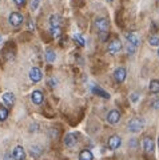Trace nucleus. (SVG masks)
Here are the masks:
<instances>
[{
    "label": "nucleus",
    "instance_id": "nucleus-1",
    "mask_svg": "<svg viewBox=\"0 0 159 160\" xmlns=\"http://www.w3.org/2000/svg\"><path fill=\"white\" fill-rule=\"evenodd\" d=\"M143 127H145V122H143L141 118H134L128 122V131H131L134 133L141 132Z\"/></svg>",
    "mask_w": 159,
    "mask_h": 160
},
{
    "label": "nucleus",
    "instance_id": "nucleus-2",
    "mask_svg": "<svg viewBox=\"0 0 159 160\" xmlns=\"http://www.w3.org/2000/svg\"><path fill=\"white\" fill-rule=\"evenodd\" d=\"M95 27L99 31V33H108V29H110V23L106 18H98L95 20Z\"/></svg>",
    "mask_w": 159,
    "mask_h": 160
},
{
    "label": "nucleus",
    "instance_id": "nucleus-3",
    "mask_svg": "<svg viewBox=\"0 0 159 160\" xmlns=\"http://www.w3.org/2000/svg\"><path fill=\"white\" fill-rule=\"evenodd\" d=\"M23 15L20 12H11L8 16V22L12 27H19L23 24Z\"/></svg>",
    "mask_w": 159,
    "mask_h": 160
},
{
    "label": "nucleus",
    "instance_id": "nucleus-4",
    "mask_svg": "<svg viewBox=\"0 0 159 160\" xmlns=\"http://www.w3.org/2000/svg\"><path fill=\"white\" fill-rule=\"evenodd\" d=\"M28 76H29V79H31V82L39 83L43 79V72H42V69L39 67H32L31 69H29Z\"/></svg>",
    "mask_w": 159,
    "mask_h": 160
},
{
    "label": "nucleus",
    "instance_id": "nucleus-5",
    "mask_svg": "<svg viewBox=\"0 0 159 160\" xmlns=\"http://www.w3.org/2000/svg\"><path fill=\"white\" fill-rule=\"evenodd\" d=\"M127 78V71L125 67H118L115 71H114V79H115L116 83H123Z\"/></svg>",
    "mask_w": 159,
    "mask_h": 160
},
{
    "label": "nucleus",
    "instance_id": "nucleus-6",
    "mask_svg": "<svg viewBox=\"0 0 159 160\" xmlns=\"http://www.w3.org/2000/svg\"><path fill=\"white\" fill-rule=\"evenodd\" d=\"M121 144H122V139H121V136H118V135H112L111 138H108L107 146H108V148H110L111 151L118 149L119 147H121Z\"/></svg>",
    "mask_w": 159,
    "mask_h": 160
},
{
    "label": "nucleus",
    "instance_id": "nucleus-7",
    "mask_svg": "<svg viewBox=\"0 0 159 160\" xmlns=\"http://www.w3.org/2000/svg\"><path fill=\"white\" fill-rule=\"evenodd\" d=\"M121 49H122V43H121V40H112V42L108 44V47H107V51L110 55H116L121 52Z\"/></svg>",
    "mask_w": 159,
    "mask_h": 160
},
{
    "label": "nucleus",
    "instance_id": "nucleus-8",
    "mask_svg": "<svg viewBox=\"0 0 159 160\" xmlns=\"http://www.w3.org/2000/svg\"><path fill=\"white\" fill-rule=\"evenodd\" d=\"M78 144V139L75 133H67L64 136V146L68 148H74Z\"/></svg>",
    "mask_w": 159,
    "mask_h": 160
},
{
    "label": "nucleus",
    "instance_id": "nucleus-9",
    "mask_svg": "<svg viewBox=\"0 0 159 160\" xmlns=\"http://www.w3.org/2000/svg\"><path fill=\"white\" fill-rule=\"evenodd\" d=\"M12 158L13 160H26V151L22 146H16L12 151Z\"/></svg>",
    "mask_w": 159,
    "mask_h": 160
},
{
    "label": "nucleus",
    "instance_id": "nucleus-10",
    "mask_svg": "<svg viewBox=\"0 0 159 160\" xmlns=\"http://www.w3.org/2000/svg\"><path fill=\"white\" fill-rule=\"evenodd\" d=\"M126 40H127V43L132 44L134 47H138L139 44H141V39H139V36L135 32H127L126 33Z\"/></svg>",
    "mask_w": 159,
    "mask_h": 160
},
{
    "label": "nucleus",
    "instance_id": "nucleus-11",
    "mask_svg": "<svg viewBox=\"0 0 159 160\" xmlns=\"http://www.w3.org/2000/svg\"><path fill=\"white\" fill-rule=\"evenodd\" d=\"M2 99H3V103L6 104L7 107H12L13 104H15V102H16V99H15V95L12 92H4Z\"/></svg>",
    "mask_w": 159,
    "mask_h": 160
},
{
    "label": "nucleus",
    "instance_id": "nucleus-12",
    "mask_svg": "<svg viewBox=\"0 0 159 160\" xmlns=\"http://www.w3.org/2000/svg\"><path fill=\"white\" fill-rule=\"evenodd\" d=\"M119 120H121V113H119V111H116V109H112V111L108 112L107 122L110 124H116V123H119Z\"/></svg>",
    "mask_w": 159,
    "mask_h": 160
},
{
    "label": "nucleus",
    "instance_id": "nucleus-13",
    "mask_svg": "<svg viewBox=\"0 0 159 160\" xmlns=\"http://www.w3.org/2000/svg\"><path fill=\"white\" fill-rule=\"evenodd\" d=\"M31 100L33 104H36V106H40V104L43 103L44 100V96H43V92L39 91V89H36V91H33L31 93Z\"/></svg>",
    "mask_w": 159,
    "mask_h": 160
},
{
    "label": "nucleus",
    "instance_id": "nucleus-14",
    "mask_svg": "<svg viewBox=\"0 0 159 160\" xmlns=\"http://www.w3.org/2000/svg\"><path fill=\"white\" fill-rule=\"evenodd\" d=\"M143 148H145L146 152H152L154 151V140L151 138L146 136L145 139H143V143H142Z\"/></svg>",
    "mask_w": 159,
    "mask_h": 160
},
{
    "label": "nucleus",
    "instance_id": "nucleus-15",
    "mask_svg": "<svg viewBox=\"0 0 159 160\" xmlns=\"http://www.w3.org/2000/svg\"><path fill=\"white\" fill-rule=\"evenodd\" d=\"M91 91L95 93V95H98V96H100V98H103V99H110L111 98V95L108 93V92H106L104 89H102L100 87H96V86H94L92 88H91Z\"/></svg>",
    "mask_w": 159,
    "mask_h": 160
},
{
    "label": "nucleus",
    "instance_id": "nucleus-16",
    "mask_svg": "<svg viewBox=\"0 0 159 160\" xmlns=\"http://www.w3.org/2000/svg\"><path fill=\"white\" fill-rule=\"evenodd\" d=\"M49 24H51V27H60L62 16L58 13H52L51 16H49Z\"/></svg>",
    "mask_w": 159,
    "mask_h": 160
},
{
    "label": "nucleus",
    "instance_id": "nucleus-17",
    "mask_svg": "<svg viewBox=\"0 0 159 160\" xmlns=\"http://www.w3.org/2000/svg\"><path fill=\"white\" fill-rule=\"evenodd\" d=\"M43 153V149L40 146H32L31 149H29V155L33 158V159H38L40 158V155Z\"/></svg>",
    "mask_w": 159,
    "mask_h": 160
},
{
    "label": "nucleus",
    "instance_id": "nucleus-18",
    "mask_svg": "<svg viewBox=\"0 0 159 160\" xmlns=\"http://www.w3.org/2000/svg\"><path fill=\"white\" fill-rule=\"evenodd\" d=\"M79 160H94V155L90 149H83L79 153Z\"/></svg>",
    "mask_w": 159,
    "mask_h": 160
},
{
    "label": "nucleus",
    "instance_id": "nucleus-19",
    "mask_svg": "<svg viewBox=\"0 0 159 160\" xmlns=\"http://www.w3.org/2000/svg\"><path fill=\"white\" fill-rule=\"evenodd\" d=\"M151 93H159V80L154 79L150 82V87H148Z\"/></svg>",
    "mask_w": 159,
    "mask_h": 160
},
{
    "label": "nucleus",
    "instance_id": "nucleus-20",
    "mask_svg": "<svg viewBox=\"0 0 159 160\" xmlns=\"http://www.w3.org/2000/svg\"><path fill=\"white\" fill-rule=\"evenodd\" d=\"M46 60L48 63H54L56 60V53L54 49H47L46 51Z\"/></svg>",
    "mask_w": 159,
    "mask_h": 160
},
{
    "label": "nucleus",
    "instance_id": "nucleus-21",
    "mask_svg": "<svg viewBox=\"0 0 159 160\" xmlns=\"http://www.w3.org/2000/svg\"><path fill=\"white\" fill-rule=\"evenodd\" d=\"M49 32H51L52 38L58 39V38H60V36H62V33H63V29H62L60 27H51V29H49Z\"/></svg>",
    "mask_w": 159,
    "mask_h": 160
},
{
    "label": "nucleus",
    "instance_id": "nucleus-22",
    "mask_svg": "<svg viewBox=\"0 0 159 160\" xmlns=\"http://www.w3.org/2000/svg\"><path fill=\"white\" fill-rule=\"evenodd\" d=\"M148 44H150L151 47H158L159 46V36H156V35L150 36L148 38Z\"/></svg>",
    "mask_w": 159,
    "mask_h": 160
},
{
    "label": "nucleus",
    "instance_id": "nucleus-23",
    "mask_svg": "<svg viewBox=\"0 0 159 160\" xmlns=\"http://www.w3.org/2000/svg\"><path fill=\"white\" fill-rule=\"evenodd\" d=\"M72 39L74 40H75V42L79 44V46H84V44H86V40H84V38L82 36V35L80 33H75V35H74V36H72Z\"/></svg>",
    "mask_w": 159,
    "mask_h": 160
},
{
    "label": "nucleus",
    "instance_id": "nucleus-24",
    "mask_svg": "<svg viewBox=\"0 0 159 160\" xmlns=\"http://www.w3.org/2000/svg\"><path fill=\"white\" fill-rule=\"evenodd\" d=\"M8 118V109L6 107L0 106V122H4Z\"/></svg>",
    "mask_w": 159,
    "mask_h": 160
},
{
    "label": "nucleus",
    "instance_id": "nucleus-25",
    "mask_svg": "<svg viewBox=\"0 0 159 160\" xmlns=\"http://www.w3.org/2000/svg\"><path fill=\"white\" fill-rule=\"evenodd\" d=\"M42 0H31L29 2V7H31V11H36V9L39 8V6H40Z\"/></svg>",
    "mask_w": 159,
    "mask_h": 160
},
{
    "label": "nucleus",
    "instance_id": "nucleus-26",
    "mask_svg": "<svg viewBox=\"0 0 159 160\" xmlns=\"http://www.w3.org/2000/svg\"><path fill=\"white\" fill-rule=\"evenodd\" d=\"M135 48H136V47H134L132 44L127 43V46H126V51H127V53H128V55H134V53H135Z\"/></svg>",
    "mask_w": 159,
    "mask_h": 160
},
{
    "label": "nucleus",
    "instance_id": "nucleus-27",
    "mask_svg": "<svg viewBox=\"0 0 159 160\" xmlns=\"http://www.w3.org/2000/svg\"><path fill=\"white\" fill-rule=\"evenodd\" d=\"M26 2H27V0H13V3L16 4L18 7H23L24 4H26Z\"/></svg>",
    "mask_w": 159,
    "mask_h": 160
},
{
    "label": "nucleus",
    "instance_id": "nucleus-28",
    "mask_svg": "<svg viewBox=\"0 0 159 160\" xmlns=\"http://www.w3.org/2000/svg\"><path fill=\"white\" fill-rule=\"evenodd\" d=\"M130 99H131V102H134V103H136V102H138V99H139V96H138V93H135V92H134V93H131V95H130Z\"/></svg>",
    "mask_w": 159,
    "mask_h": 160
},
{
    "label": "nucleus",
    "instance_id": "nucleus-29",
    "mask_svg": "<svg viewBox=\"0 0 159 160\" xmlns=\"http://www.w3.org/2000/svg\"><path fill=\"white\" fill-rule=\"evenodd\" d=\"M48 84H49V86H51L52 88H54V87H56V80H55V79H49Z\"/></svg>",
    "mask_w": 159,
    "mask_h": 160
},
{
    "label": "nucleus",
    "instance_id": "nucleus-30",
    "mask_svg": "<svg viewBox=\"0 0 159 160\" xmlns=\"http://www.w3.org/2000/svg\"><path fill=\"white\" fill-rule=\"evenodd\" d=\"M152 107L155 109H159V100H154V102H152Z\"/></svg>",
    "mask_w": 159,
    "mask_h": 160
},
{
    "label": "nucleus",
    "instance_id": "nucleus-31",
    "mask_svg": "<svg viewBox=\"0 0 159 160\" xmlns=\"http://www.w3.org/2000/svg\"><path fill=\"white\" fill-rule=\"evenodd\" d=\"M135 146H136V140L132 139V140H131V147H135Z\"/></svg>",
    "mask_w": 159,
    "mask_h": 160
},
{
    "label": "nucleus",
    "instance_id": "nucleus-32",
    "mask_svg": "<svg viewBox=\"0 0 159 160\" xmlns=\"http://www.w3.org/2000/svg\"><path fill=\"white\" fill-rule=\"evenodd\" d=\"M2 42H3V38H2V36H0V43H2Z\"/></svg>",
    "mask_w": 159,
    "mask_h": 160
},
{
    "label": "nucleus",
    "instance_id": "nucleus-33",
    "mask_svg": "<svg viewBox=\"0 0 159 160\" xmlns=\"http://www.w3.org/2000/svg\"><path fill=\"white\" fill-rule=\"evenodd\" d=\"M107 2H108V3H111V2H114V0H107Z\"/></svg>",
    "mask_w": 159,
    "mask_h": 160
},
{
    "label": "nucleus",
    "instance_id": "nucleus-34",
    "mask_svg": "<svg viewBox=\"0 0 159 160\" xmlns=\"http://www.w3.org/2000/svg\"><path fill=\"white\" fill-rule=\"evenodd\" d=\"M158 58H159V48H158Z\"/></svg>",
    "mask_w": 159,
    "mask_h": 160
},
{
    "label": "nucleus",
    "instance_id": "nucleus-35",
    "mask_svg": "<svg viewBox=\"0 0 159 160\" xmlns=\"http://www.w3.org/2000/svg\"><path fill=\"white\" fill-rule=\"evenodd\" d=\"M158 147H159V138H158Z\"/></svg>",
    "mask_w": 159,
    "mask_h": 160
},
{
    "label": "nucleus",
    "instance_id": "nucleus-36",
    "mask_svg": "<svg viewBox=\"0 0 159 160\" xmlns=\"http://www.w3.org/2000/svg\"><path fill=\"white\" fill-rule=\"evenodd\" d=\"M0 2H2V0H0Z\"/></svg>",
    "mask_w": 159,
    "mask_h": 160
}]
</instances>
